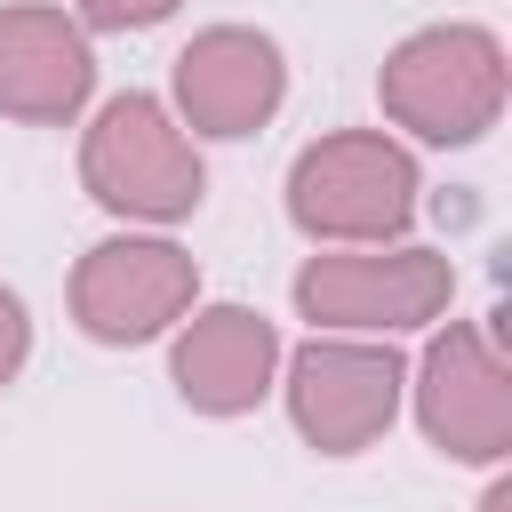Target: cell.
<instances>
[{"mask_svg": "<svg viewBox=\"0 0 512 512\" xmlns=\"http://www.w3.org/2000/svg\"><path fill=\"white\" fill-rule=\"evenodd\" d=\"M168 376H176L184 408H200V416H248L272 392V376H280V328L264 312H248V304H200L176 328Z\"/></svg>", "mask_w": 512, "mask_h": 512, "instance_id": "obj_10", "label": "cell"}, {"mask_svg": "<svg viewBox=\"0 0 512 512\" xmlns=\"http://www.w3.org/2000/svg\"><path fill=\"white\" fill-rule=\"evenodd\" d=\"M512 88L504 40L488 24H424L408 32L384 72H376V104L392 128H408L416 144H472L496 128Z\"/></svg>", "mask_w": 512, "mask_h": 512, "instance_id": "obj_1", "label": "cell"}, {"mask_svg": "<svg viewBox=\"0 0 512 512\" xmlns=\"http://www.w3.org/2000/svg\"><path fill=\"white\" fill-rule=\"evenodd\" d=\"M480 512H512V480H496V488L480 496Z\"/></svg>", "mask_w": 512, "mask_h": 512, "instance_id": "obj_13", "label": "cell"}, {"mask_svg": "<svg viewBox=\"0 0 512 512\" xmlns=\"http://www.w3.org/2000/svg\"><path fill=\"white\" fill-rule=\"evenodd\" d=\"M160 16H176V0H80V32H144V24H160Z\"/></svg>", "mask_w": 512, "mask_h": 512, "instance_id": "obj_11", "label": "cell"}, {"mask_svg": "<svg viewBox=\"0 0 512 512\" xmlns=\"http://www.w3.org/2000/svg\"><path fill=\"white\" fill-rule=\"evenodd\" d=\"M288 216L328 248H392L416 216L408 144H392L384 128H336L304 144L288 168Z\"/></svg>", "mask_w": 512, "mask_h": 512, "instance_id": "obj_2", "label": "cell"}, {"mask_svg": "<svg viewBox=\"0 0 512 512\" xmlns=\"http://www.w3.org/2000/svg\"><path fill=\"white\" fill-rule=\"evenodd\" d=\"M288 96V64L272 32L248 24H208L176 56V128L192 136H256Z\"/></svg>", "mask_w": 512, "mask_h": 512, "instance_id": "obj_8", "label": "cell"}, {"mask_svg": "<svg viewBox=\"0 0 512 512\" xmlns=\"http://www.w3.org/2000/svg\"><path fill=\"white\" fill-rule=\"evenodd\" d=\"M456 296V264L440 248H328L296 272V312L328 336H400L440 320Z\"/></svg>", "mask_w": 512, "mask_h": 512, "instance_id": "obj_4", "label": "cell"}, {"mask_svg": "<svg viewBox=\"0 0 512 512\" xmlns=\"http://www.w3.org/2000/svg\"><path fill=\"white\" fill-rule=\"evenodd\" d=\"M408 392H416V424L440 456H456V464L512 456V376H504L496 336L480 320H448L424 344Z\"/></svg>", "mask_w": 512, "mask_h": 512, "instance_id": "obj_7", "label": "cell"}, {"mask_svg": "<svg viewBox=\"0 0 512 512\" xmlns=\"http://www.w3.org/2000/svg\"><path fill=\"white\" fill-rule=\"evenodd\" d=\"M80 184H88L96 208H112L128 224H184L208 200V168H200L192 136L144 88L112 96L88 120V136H80Z\"/></svg>", "mask_w": 512, "mask_h": 512, "instance_id": "obj_3", "label": "cell"}, {"mask_svg": "<svg viewBox=\"0 0 512 512\" xmlns=\"http://www.w3.org/2000/svg\"><path fill=\"white\" fill-rule=\"evenodd\" d=\"M88 88H96V56L64 8H40V0L0 8V120L64 128L80 120Z\"/></svg>", "mask_w": 512, "mask_h": 512, "instance_id": "obj_9", "label": "cell"}, {"mask_svg": "<svg viewBox=\"0 0 512 512\" xmlns=\"http://www.w3.org/2000/svg\"><path fill=\"white\" fill-rule=\"evenodd\" d=\"M24 360H32V320H24V296L0 288V384H16Z\"/></svg>", "mask_w": 512, "mask_h": 512, "instance_id": "obj_12", "label": "cell"}, {"mask_svg": "<svg viewBox=\"0 0 512 512\" xmlns=\"http://www.w3.org/2000/svg\"><path fill=\"white\" fill-rule=\"evenodd\" d=\"M288 416L320 456H360L368 440L392 432L408 368L392 344H360V336H312L288 360Z\"/></svg>", "mask_w": 512, "mask_h": 512, "instance_id": "obj_6", "label": "cell"}, {"mask_svg": "<svg viewBox=\"0 0 512 512\" xmlns=\"http://www.w3.org/2000/svg\"><path fill=\"white\" fill-rule=\"evenodd\" d=\"M200 296V264L160 232H112L72 264V320L96 344H152Z\"/></svg>", "mask_w": 512, "mask_h": 512, "instance_id": "obj_5", "label": "cell"}]
</instances>
